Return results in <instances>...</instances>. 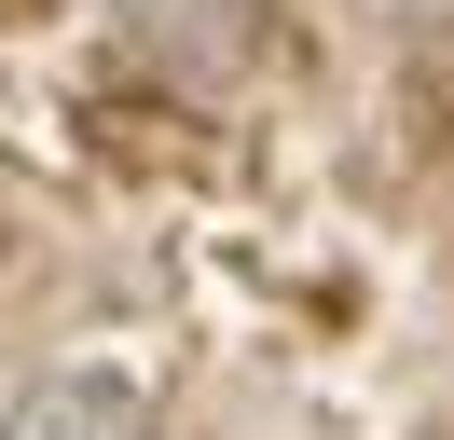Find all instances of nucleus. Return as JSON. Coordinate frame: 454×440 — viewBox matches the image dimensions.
<instances>
[{
  "instance_id": "obj_3",
  "label": "nucleus",
  "mask_w": 454,
  "mask_h": 440,
  "mask_svg": "<svg viewBox=\"0 0 454 440\" xmlns=\"http://www.w3.org/2000/svg\"><path fill=\"white\" fill-rule=\"evenodd\" d=\"M399 14H427V28H454V0H399Z\"/></svg>"
},
{
  "instance_id": "obj_2",
  "label": "nucleus",
  "mask_w": 454,
  "mask_h": 440,
  "mask_svg": "<svg viewBox=\"0 0 454 440\" xmlns=\"http://www.w3.org/2000/svg\"><path fill=\"white\" fill-rule=\"evenodd\" d=\"M14 440H152V385L138 372H42L14 399Z\"/></svg>"
},
{
  "instance_id": "obj_1",
  "label": "nucleus",
  "mask_w": 454,
  "mask_h": 440,
  "mask_svg": "<svg viewBox=\"0 0 454 440\" xmlns=\"http://www.w3.org/2000/svg\"><path fill=\"white\" fill-rule=\"evenodd\" d=\"M111 28L152 55L166 82H193V97H221V82L262 69V42H276V0H111Z\"/></svg>"
}]
</instances>
